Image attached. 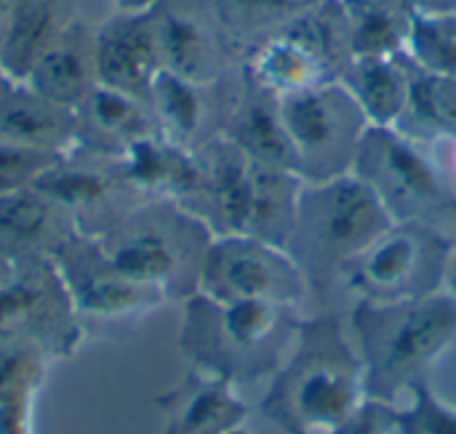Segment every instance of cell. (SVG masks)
Returning a JSON list of instances; mask_svg holds the SVG:
<instances>
[{"mask_svg":"<svg viewBox=\"0 0 456 434\" xmlns=\"http://www.w3.org/2000/svg\"><path fill=\"white\" fill-rule=\"evenodd\" d=\"M366 400L363 363L337 315L299 320L259 403L283 434H326Z\"/></svg>","mask_w":456,"mask_h":434,"instance_id":"cell-1","label":"cell"},{"mask_svg":"<svg viewBox=\"0 0 456 434\" xmlns=\"http://www.w3.org/2000/svg\"><path fill=\"white\" fill-rule=\"evenodd\" d=\"M353 339L363 363L366 398L393 403L417 384L456 344V299L438 291L398 304L358 301L350 315Z\"/></svg>","mask_w":456,"mask_h":434,"instance_id":"cell-2","label":"cell"},{"mask_svg":"<svg viewBox=\"0 0 456 434\" xmlns=\"http://www.w3.org/2000/svg\"><path fill=\"white\" fill-rule=\"evenodd\" d=\"M182 304L179 350L190 368L238 387L270 379L278 371L299 323L291 307L267 301H216L192 293Z\"/></svg>","mask_w":456,"mask_h":434,"instance_id":"cell-3","label":"cell"},{"mask_svg":"<svg viewBox=\"0 0 456 434\" xmlns=\"http://www.w3.org/2000/svg\"><path fill=\"white\" fill-rule=\"evenodd\" d=\"M390 224L393 219L379 197L355 173L315 184L305 181L286 251L302 269L310 291L323 293L339 283L342 269Z\"/></svg>","mask_w":456,"mask_h":434,"instance_id":"cell-4","label":"cell"},{"mask_svg":"<svg viewBox=\"0 0 456 434\" xmlns=\"http://www.w3.org/2000/svg\"><path fill=\"white\" fill-rule=\"evenodd\" d=\"M211 237V229L174 200H142L96 235L126 275L158 288L168 301L198 293Z\"/></svg>","mask_w":456,"mask_h":434,"instance_id":"cell-5","label":"cell"},{"mask_svg":"<svg viewBox=\"0 0 456 434\" xmlns=\"http://www.w3.org/2000/svg\"><path fill=\"white\" fill-rule=\"evenodd\" d=\"M353 173L379 197L393 221H422L441 229L456 216V189L444 165L398 128L369 125Z\"/></svg>","mask_w":456,"mask_h":434,"instance_id":"cell-6","label":"cell"},{"mask_svg":"<svg viewBox=\"0 0 456 434\" xmlns=\"http://www.w3.org/2000/svg\"><path fill=\"white\" fill-rule=\"evenodd\" d=\"M350 59L342 3L323 0L283 29L259 40L240 59V67L259 85L283 99L339 80Z\"/></svg>","mask_w":456,"mask_h":434,"instance_id":"cell-7","label":"cell"},{"mask_svg":"<svg viewBox=\"0 0 456 434\" xmlns=\"http://www.w3.org/2000/svg\"><path fill=\"white\" fill-rule=\"evenodd\" d=\"M452 237L422 221H393L345 269L339 283L371 304H398L444 291Z\"/></svg>","mask_w":456,"mask_h":434,"instance_id":"cell-8","label":"cell"},{"mask_svg":"<svg viewBox=\"0 0 456 434\" xmlns=\"http://www.w3.org/2000/svg\"><path fill=\"white\" fill-rule=\"evenodd\" d=\"M281 112L299 160V176L307 184L353 173L361 139L371 123L339 80L283 96Z\"/></svg>","mask_w":456,"mask_h":434,"instance_id":"cell-9","label":"cell"},{"mask_svg":"<svg viewBox=\"0 0 456 434\" xmlns=\"http://www.w3.org/2000/svg\"><path fill=\"white\" fill-rule=\"evenodd\" d=\"M86 339L64 283L45 256L16 259L0 288V344H32L51 363L72 358Z\"/></svg>","mask_w":456,"mask_h":434,"instance_id":"cell-10","label":"cell"},{"mask_svg":"<svg viewBox=\"0 0 456 434\" xmlns=\"http://www.w3.org/2000/svg\"><path fill=\"white\" fill-rule=\"evenodd\" d=\"M310 285L286 248L248 235H216L208 243L198 293L216 301H267L297 307Z\"/></svg>","mask_w":456,"mask_h":434,"instance_id":"cell-11","label":"cell"},{"mask_svg":"<svg viewBox=\"0 0 456 434\" xmlns=\"http://www.w3.org/2000/svg\"><path fill=\"white\" fill-rule=\"evenodd\" d=\"M53 267L64 283L77 320L86 326H118L144 317L168 299L126 275L99 245L96 237L75 232L56 253Z\"/></svg>","mask_w":456,"mask_h":434,"instance_id":"cell-12","label":"cell"},{"mask_svg":"<svg viewBox=\"0 0 456 434\" xmlns=\"http://www.w3.org/2000/svg\"><path fill=\"white\" fill-rule=\"evenodd\" d=\"M147 11L163 69L203 85L227 77L235 51L216 0H155Z\"/></svg>","mask_w":456,"mask_h":434,"instance_id":"cell-13","label":"cell"},{"mask_svg":"<svg viewBox=\"0 0 456 434\" xmlns=\"http://www.w3.org/2000/svg\"><path fill=\"white\" fill-rule=\"evenodd\" d=\"M48 197H53L86 235H102L115 219H120L142 197L128 187L120 157H107L72 147L56 157L37 179Z\"/></svg>","mask_w":456,"mask_h":434,"instance_id":"cell-14","label":"cell"},{"mask_svg":"<svg viewBox=\"0 0 456 434\" xmlns=\"http://www.w3.org/2000/svg\"><path fill=\"white\" fill-rule=\"evenodd\" d=\"M198 179L182 208L198 216L211 235H243L254 192L256 163L227 136H214L195 149Z\"/></svg>","mask_w":456,"mask_h":434,"instance_id":"cell-15","label":"cell"},{"mask_svg":"<svg viewBox=\"0 0 456 434\" xmlns=\"http://www.w3.org/2000/svg\"><path fill=\"white\" fill-rule=\"evenodd\" d=\"M94 48L99 85L147 101L150 85L163 69L150 11L115 8V13L94 24Z\"/></svg>","mask_w":456,"mask_h":434,"instance_id":"cell-16","label":"cell"},{"mask_svg":"<svg viewBox=\"0 0 456 434\" xmlns=\"http://www.w3.org/2000/svg\"><path fill=\"white\" fill-rule=\"evenodd\" d=\"M222 136L238 144L254 163L299 173V160L281 112V96L259 85L243 67H238L235 91L224 101Z\"/></svg>","mask_w":456,"mask_h":434,"instance_id":"cell-17","label":"cell"},{"mask_svg":"<svg viewBox=\"0 0 456 434\" xmlns=\"http://www.w3.org/2000/svg\"><path fill=\"white\" fill-rule=\"evenodd\" d=\"M163 430L160 434H227L248 424L251 408L238 395V384L190 368L179 384L155 400Z\"/></svg>","mask_w":456,"mask_h":434,"instance_id":"cell-18","label":"cell"},{"mask_svg":"<svg viewBox=\"0 0 456 434\" xmlns=\"http://www.w3.org/2000/svg\"><path fill=\"white\" fill-rule=\"evenodd\" d=\"M222 80L214 85H203L160 69L150 85L147 104L155 117L158 133L184 149H198L208 139L222 133L224 104H219Z\"/></svg>","mask_w":456,"mask_h":434,"instance_id":"cell-19","label":"cell"},{"mask_svg":"<svg viewBox=\"0 0 456 434\" xmlns=\"http://www.w3.org/2000/svg\"><path fill=\"white\" fill-rule=\"evenodd\" d=\"M77 112L40 96L27 83L0 85V144L40 155H67L75 147Z\"/></svg>","mask_w":456,"mask_h":434,"instance_id":"cell-20","label":"cell"},{"mask_svg":"<svg viewBox=\"0 0 456 434\" xmlns=\"http://www.w3.org/2000/svg\"><path fill=\"white\" fill-rule=\"evenodd\" d=\"M80 232L75 219L35 181L0 200V248L16 261L53 253Z\"/></svg>","mask_w":456,"mask_h":434,"instance_id":"cell-21","label":"cell"},{"mask_svg":"<svg viewBox=\"0 0 456 434\" xmlns=\"http://www.w3.org/2000/svg\"><path fill=\"white\" fill-rule=\"evenodd\" d=\"M75 112H77L75 147L86 152L120 157L136 141L158 133L155 117L144 99L128 96L107 85H96Z\"/></svg>","mask_w":456,"mask_h":434,"instance_id":"cell-22","label":"cell"},{"mask_svg":"<svg viewBox=\"0 0 456 434\" xmlns=\"http://www.w3.org/2000/svg\"><path fill=\"white\" fill-rule=\"evenodd\" d=\"M40 96L77 109L88 93L99 85L96 77V48H94V24L80 16L56 37V43L37 59L32 72L24 80Z\"/></svg>","mask_w":456,"mask_h":434,"instance_id":"cell-23","label":"cell"},{"mask_svg":"<svg viewBox=\"0 0 456 434\" xmlns=\"http://www.w3.org/2000/svg\"><path fill=\"white\" fill-rule=\"evenodd\" d=\"M77 16L75 0H13L0 43V72L8 80L24 83L37 59Z\"/></svg>","mask_w":456,"mask_h":434,"instance_id":"cell-24","label":"cell"},{"mask_svg":"<svg viewBox=\"0 0 456 434\" xmlns=\"http://www.w3.org/2000/svg\"><path fill=\"white\" fill-rule=\"evenodd\" d=\"M339 83L350 91L371 125L395 128L409 104V69L401 56L350 59Z\"/></svg>","mask_w":456,"mask_h":434,"instance_id":"cell-25","label":"cell"},{"mask_svg":"<svg viewBox=\"0 0 456 434\" xmlns=\"http://www.w3.org/2000/svg\"><path fill=\"white\" fill-rule=\"evenodd\" d=\"M353 59L409 51L417 13L409 0H339Z\"/></svg>","mask_w":456,"mask_h":434,"instance_id":"cell-26","label":"cell"},{"mask_svg":"<svg viewBox=\"0 0 456 434\" xmlns=\"http://www.w3.org/2000/svg\"><path fill=\"white\" fill-rule=\"evenodd\" d=\"M409 69V104L395 125L419 144H438L456 139V80L425 69L403 53Z\"/></svg>","mask_w":456,"mask_h":434,"instance_id":"cell-27","label":"cell"},{"mask_svg":"<svg viewBox=\"0 0 456 434\" xmlns=\"http://www.w3.org/2000/svg\"><path fill=\"white\" fill-rule=\"evenodd\" d=\"M323 0H216L219 19L235 56H246L259 40L283 29Z\"/></svg>","mask_w":456,"mask_h":434,"instance_id":"cell-28","label":"cell"},{"mask_svg":"<svg viewBox=\"0 0 456 434\" xmlns=\"http://www.w3.org/2000/svg\"><path fill=\"white\" fill-rule=\"evenodd\" d=\"M51 366V358L32 344H0V406L35 400Z\"/></svg>","mask_w":456,"mask_h":434,"instance_id":"cell-29","label":"cell"},{"mask_svg":"<svg viewBox=\"0 0 456 434\" xmlns=\"http://www.w3.org/2000/svg\"><path fill=\"white\" fill-rule=\"evenodd\" d=\"M406 56L456 80V16H417Z\"/></svg>","mask_w":456,"mask_h":434,"instance_id":"cell-30","label":"cell"},{"mask_svg":"<svg viewBox=\"0 0 456 434\" xmlns=\"http://www.w3.org/2000/svg\"><path fill=\"white\" fill-rule=\"evenodd\" d=\"M398 434H456V406L438 398L428 384L409 392V406L398 408Z\"/></svg>","mask_w":456,"mask_h":434,"instance_id":"cell-31","label":"cell"},{"mask_svg":"<svg viewBox=\"0 0 456 434\" xmlns=\"http://www.w3.org/2000/svg\"><path fill=\"white\" fill-rule=\"evenodd\" d=\"M56 157L61 155H40L0 144V200L21 187H29Z\"/></svg>","mask_w":456,"mask_h":434,"instance_id":"cell-32","label":"cell"},{"mask_svg":"<svg viewBox=\"0 0 456 434\" xmlns=\"http://www.w3.org/2000/svg\"><path fill=\"white\" fill-rule=\"evenodd\" d=\"M326 434H398V406L366 398L345 422Z\"/></svg>","mask_w":456,"mask_h":434,"instance_id":"cell-33","label":"cell"},{"mask_svg":"<svg viewBox=\"0 0 456 434\" xmlns=\"http://www.w3.org/2000/svg\"><path fill=\"white\" fill-rule=\"evenodd\" d=\"M35 400H13L0 406V434H32Z\"/></svg>","mask_w":456,"mask_h":434,"instance_id":"cell-34","label":"cell"},{"mask_svg":"<svg viewBox=\"0 0 456 434\" xmlns=\"http://www.w3.org/2000/svg\"><path fill=\"white\" fill-rule=\"evenodd\" d=\"M417 16H456V0H409Z\"/></svg>","mask_w":456,"mask_h":434,"instance_id":"cell-35","label":"cell"},{"mask_svg":"<svg viewBox=\"0 0 456 434\" xmlns=\"http://www.w3.org/2000/svg\"><path fill=\"white\" fill-rule=\"evenodd\" d=\"M444 291H449L456 299V240L452 243L449 251V261H446V277H444Z\"/></svg>","mask_w":456,"mask_h":434,"instance_id":"cell-36","label":"cell"},{"mask_svg":"<svg viewBox=\"0 0 456 434\" xmlns=\"http://www.w3.org/2000/svg\"><path fill=\"white\" fill-rule=\"evenodd\" d=\"M11 11H13V0H0V43H3V35L11 21Z\"/></svg>","mask_w":456,"mask_h":434,"instance_id":"cell-37","label":"cell"},{"mask_svg":"<svg viewBox=\"0 0 456 434\" xmlns=\"http://www.w3.org/2000/svg\"><path fill=\"white\" fill-rule=\"evenodd\" d=\"M11 272H13V259L0 248V288L5 285V280L11 277Z\"/></svg>","mask_w":456,"mask_h":434,"instance_id":"cell-38","label":"cell"},{"mask_svg":"<svg viewBox=\"0 0 456 434\" xmlns=\"http://www.w3.org/2000/svg\"><path fill=\"white\" fill-rule=\"evenodd\" d=\"M115 8H123V11H139V8H150L155 0H112Z\"/></svg>","mask_w":456,"mask_h":434,"instance_id":"cell-39","label":"cell"},{"mask_svg":"<svg viewBox=\"0 0 456 434\" xmlns=\"http://www.w3.org/2000/svg\"><path fill=\"white\" fill-rule=\"evenodd\" d=\"M452 149H449V181H452V187L456 189V139H452V141H446Z\"/></svg>","mask_w":456,"mask_h":434,"instance_id":"cell-40","label":"cell"},{"mask_svg":"<svg viewBox=\"0 0 456 434\" xmlns=\"http://www.w3.org/2000/svg\"><path fill=\"white\" fill-rule=\"evenodd\" d=\"M227 434H251V432H248V427H240V430H232V432H227Z\"/></svg>","mask_w":456,"mask_h":434,"instance_id":"cell-41","label":"cell"},{"mask_svg":"<svg viewBox=\"0 0 456 434\" xmlns=\"http://www.w3.org/2000/svg\"><path fill=\"white\" fill-rule=\"evenodd\" d=\"M3 80H5V75H3V72H0V85H3Z\"/></svg>","mask_w":456,"mask_h":434,"instance_id":"cell-42","label":"cell"}]
</instances>
